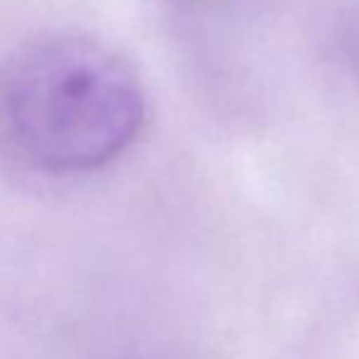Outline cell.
Segmentation results:
<instances>
[{
	"instance_id": "obj_1",
	"label": "cell",
	"mask_w": 359,
	"mask_h": 359,
	"mask_svg": "<svg viewBox=\"0 0 359 359\" xmlns=\"http://www.w3.org/2000/svg\"><path fill=\"white\" fill-rule=\"evenodd\" d=\"M142 123L135 74L93 39H37L0 67V147L32 169H98L128 149Z\"/></svg>"
}]
</instances>
